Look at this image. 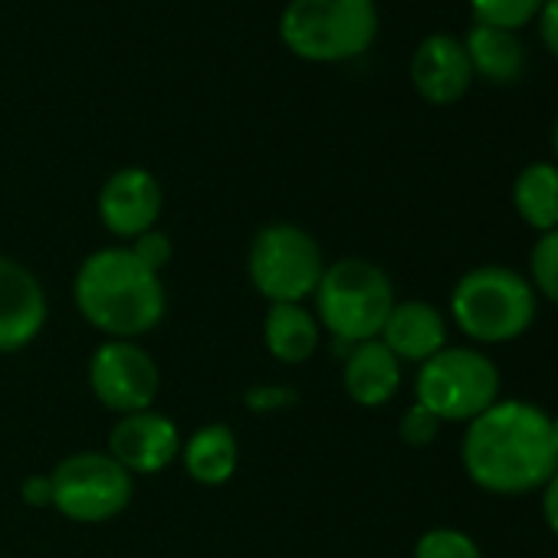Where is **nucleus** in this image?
Returning <instances> with one entry per match:
<instances>
[{"instance_id": "f257e3e1", "label": "nucleus", "mask_w": 558, "mask_h": 558, "mask_svg": "<svg viewBox=\"0 0 558 558\" xmlns=\"http://www.w3.org/2000/svg\"><path fill=\"white\" fill-rule=\"evenodd\" d=\"M460 460L466 476L493 496H525L548 483L558 470L551 440V414L509 398L473 417L463 430Z\"/></svg>"}, {"instance_id": "f03ea898", "label": "nucleus", "mask_w": 558, "mask_h": 558, "mask_svg": "<svg viewBox=\"0 0 558 558\" xmlns=\"http://www.w3.org/2000/svg\"><path fill=\"white\" fill-rule=\"evenodd\" d=\"M76 313L106 339L138 342L168 313L165 279L148 269L129 243L93 250L73 276Z\"/></svg>"}, {"instance_id": "7ed1b4c3", "label": "nucleus", "mask_w": 558, "mask_h": 558, "mask_svg": "<svg viewBox=\"0 0 558 558\" xmlns=\"http://www.w3.org/2000/svg\"><path fill=\"white\" fill-rule=\"evenodd\" d=\"M538 316V293L532 283L499 263L466 269L450 293L453 326L476 345L515 342Z\"/></svg>"}, {"instance_id": "20e7f679", "label": "nucleus", "mask_w": 558, "mask_h": 558, "mask_svg": "<svg viewBox=\"0 0 558 558\" xmlns=\"http://www.w3.org/2000/svg\"><path fill=\"white\" fill-rule=\"evenodd\" d=\"M313 303L323 332H329L336 345L352 349L381 336L398 296L391 276L378 263L365 256H342L326 263Z\"/></svg>"}, {"instance_id": "39448f33", "label": "nucleus", "mask_w": 558, "mask_h": 558, "mask_svg": "<svg viewBox=\"0 0 558 558\" xmlns=\"http://www.w3.org/2000/svg\"><path fill=\"white\" fill-rule=\"evenodd\" d=\"M279 37L303 60H352L378 37V4L375 0H290L279 14Z\"/></svg>"}, {"instance_id": "423d86ee", "label": "nucleus", "mask_w": 558, "mask_h": 558, "mask_svg": "<svg viewBox=\"0 0 558 558\" xmlns=\"http://www.w3.org/2000/svg\"><path fill=\"white\" fill-rule=\"evenodd\" d=\"M323 272L326 253L306 227L293 220H272L253 233L246 250V276L250 287L269 306L313 300Z\"/></svg>"}, {"instance_id": "0eeeda50", "label": "nucleus", "mask_w": 558, "mask_h": 558, "mask_svg": "<svg viewBox=\"0 0 558 558\" xmlns=\"http://www.w3.org/2000/svg\"><path fill=\"white\" fill-rule=\"evenodd\" d=\"M499 368L473 345H447L417 365L414 401L424 404L440 424H470L499 401Z\"/></svg>"}, {"instance_id": "6e6552de", "label": "nucleus", "mask_w": 558, "mask_h": 558, "mask_svg": "<svg viewBox=\"0 0 558 558\" xmlns=\"http://www.w3.org/2000/svg\"><path fill=\"white\" fill-rule=\"evenodd\" d=\"M53 509L80 525H102L135 499V476L106 450H76L50 470Z\"/></svg>"}, {"instance_id": "1a4fd4ad", "label": "nucleus", "mask_w": 558, "mask_h": 558, "mask_svg": "<svg viewBox=\"0 0 558 558\" xmlns=\"http://www.w3.org/2000/svg\"><path fill=\"white\" fill-rule=\"evenodd\" d=\"M93 398L116 417L155 408L161 395V368L155 355L129 339H106L86 365Z\"/></svg>"}, {"instance_id": "9d476101", "label": "nucleus", "mask_w": 558, "mask_h": 558, "mask_svg": "<svg viewBox=\"0 0 558 558\" xmlns=\"http://www.w3.org/2000/svg\"><path fill=\"white\" fill-rule=\"evenodd\" d=\"M165 210V187L161 181L142 168V165H125L119 171H112L96 197V214L99 223L119 236V240H135L148 230L158 227Z\"/></svg>"}, {"instance_id": "9b49d317", "label": "nucleus", "mask_w": 558, "mask_h": 558, "mask_svg": "<svg viewBox=\"0 0 558 558\" xmlns=\"http://www.w3.org/2000/svg\"><path fill=\"white\" fill-rule=\"evenodd\" d=\"M181 427L174 417L148 408L135 414H122L109 430L106 453L122 463L132 476H151L168 470L181 457Z\"/></svg>"}, {"instance_id": "f8f14e48", "label": "nucleus", "mask_w": 558, "mask_h": 558, "mask_svg": "<svg viewBox=\"0 0 558 558\" xmlns=\"http://www.w3.org/2000/svg\"><path fill=\"white\" fill-rule=\"evenodd\" d=\"M50 303L40 276L14 256L0 253V355L34 345L47 326Z\"/></svg>"}, {"instance_id": "ddd939ff", "label": "nucleus", "mask_w": 558, "mask_h": 558, "mask_svg": "<svg viewBox=\"0 0 558 558\" xmlns=\"http://www.w3.org/2000/svg\"><path fill=\"white\" fill-rule=\"evenodd\" d=\"M411 83L434 106L457 102L473 83L463 40L453 34H427L411 57Z\"/></svg>"}, {"instance_id": "4468645a", "label": "nucleus", "mask_w": 558, "mask_h": 558, "mask_svg": "<svg viewBox=\"0 0 558 558\" xmlns=\"http://www.w3.org/2000/svg\"><path fill=\"white\" fill-rule=\"evenodd\" d=\"M378 339L401 365H424L440 349H447V316L434 303L398 300Z\"/></svg>"}, {"instance_id": "2eb2a0df", "label": "nucleus", "mask_w": 558, "mask_h": 558, "mask_svg": "<svg viewBox=\"0 0 558 558\" xmlns=\"http://www.w3.org/2000/svg\"><path fill=\"white\" fill-rule=\"evenodd\" d=\"M401 362L388 352L381 339L359 342L345 349V365H342V388L359 408H385L395 401L401 391Z\"/></svg>"}, {"instance_id": "dca6fc26", "label": "nucleus", "mask_w": 558, "mask_h": 558, "mask_svg": "<svg viewBox=\"0 0 558 558\" xmlns=\"http://www.w3.org/2000/svg\"><path fill=\"white\" fill-rule=\"evenodd\" d=\"M323 342V326L306 303H272L263 319V345L279 365H306Z\"/></svg>"}, {"instance_id": "f3484780", "label": "nucleus", "mask_w": 558, "mask_h": 558, "mask_svg": "<svg viewBox=\"0 0 558 558\" xmlns=\"http://www.w3.org/2000/svg\"><path fill=\"white\" fill-rule=\"evenodd\" d=\"M184 473L197 483V486H223L233 480L236 466H240V440L236 430L223 421L214 424H201L184 444H181V457Z\"/></svg>"}, {"instance_id": "a211bd4d", "label": "nucleus", "mask_w": 558, "mask_h": 558, "mask_svg": "<svg viewBox=\"0 0 558 558\" xmlns=\"http://www.w3.org/2000/svg\"><path fill=\"white\" fill-rule=\"evenodd\" d=\"M463 47H466L473 76H483L489 83H512L522 76L529 63L525 44L515 37V31H506V27L473 21V27L463 37Z\"/></svg>"}, {"instance_id": "6ab92c4d", "label": "nucleus", "mask_w": 558, "mask_h": 558, "mask_svg": "<svg viewBox=\"0 0 558 558\" xmlns=\"http://www.w3.org/2000/svg\"><path fill=\"white\" fill-rule=\"evenodd\" d=\"M512 207L538 233L558 227V165L529 161L512 181Z\"/></svg>"}, {"instance_id": "aec40b11", "label": "nucleus", "mask_w": 558, "mask_h": 558, "mask_svg": "<svg viewBox=\"0 0 558 558\" xmlns=\"http://www.w3.org/2000/svg\"><path fill=\"white\" fill-rule=\"evenodd\" d=\"M411 558H486L473 535L453 525H434L414 542Z\"/></svg>"}, {"instance_id": "412c9836", "label": "nucleus", "mask_w": 558, "mask_h": 558, "mask_svg": "<svg viewBox=\"0 0 558 558\" xmlns=\"http://www.w3.org/2000/svg\"><path fill=\"white\" fill-rule=\"evenodd\" d=\"M529 283L542 300L558 306V227L538 233L529 253Z\"/></svg>"}, {"instance_id": "4be33fe9", "label": "nucleus", "mask_w": 558, "mask_h": 558, "mask_svg": "<svg viewBox=\"0 0 558 558\" xmlns=\"http://www.w3.org/2000/svg\"><path fill=\"white\" fill-rule=\"evenodd\" d=\"M545 0H470L476 24H493L506 31H519L532 17H538Z\"/></svg>"}, {"instance_id": "5701e85b", "label": "nucleus", "mask_w": 558, "mask_h": 558, "mask_svg": "<svg viewBox=\"0 0 558 558\" xmlns=\"http://www.w3.org/2000/svg\"><path fill=\"white\" fill-rule=\"evenodd\" d=\"M440 417L437 414H430L424 404H411L404 414H401V424H398V437L408 444V447H414V450H424V447H430L434 440H437V434H440Z\"/></svg>"}, {"instance_id": "b1692460", "label": "nucleus", "mask_w": 558, "mask_h": 558, "mask_svg": "<svg viewBox=\"0 0 558 558\" xmlns=\"http://www.w3.org/2000/svg\"><path fill=\"white\" fill-rule=\"evenodd\" d=\"M132 253L148 266V269H155L158 276L171 266V259H174V243H171V236L165 233V230H148V233H142V236H135L132 243Z\"/></svg>"}, {"instance_id": "393cba45", "label": "nucleus", "mask_w": 558, "mask_h": 558, "mask_svg": "<svg viewBox=\"0 0 558 558\" xmlns=\"http://www.w3.org/2000/svg\"><path fill=\"white\" fill-rule=\"evenodd\" d=\"M243 404H246L253 414L283 411V408L296 404V388H287V385H253V388H246Z\"/></svg>"}, {"instance_id": "a878e982", "label": "nucleus", "mask_w": 558, "mask_h": 558, "mask_svg": "<svg viewBox=\"0 0 558 558\" xmlns=\"http://www.w3.org/2000/svg\"><path fill=\"white\" fill-rule=\"evenodd\" d=\"M21 499L34 509H47L53 506V483H50V473H31L24 483H21Z\"/></svg>"}, {"instance_id": "bb28decb", "label": "nucleus", "mask_w": 558, "mask_h": 558, "mask_svg": "<svg viewBox=\"0 0 558 558\" xmlns=\"http://www.w3.org/2000/svg\"><path fill=\"white\" fill-rule=\"evenodd\" d=\"M538 31L545 47L558 57V0H545L542 11H538Z\"/></svg>"}, {"instance_id": "cd10ccee", "label": "nucleus", "mask_w": 558, "mask_h": 558, "mask_svg": "<svg viewBox=\"0 0 558 558\" xmlns=\"http://www.w3.org/2000/svg\"><path fill=\"white\" fill-rule=\"evenodd\" d=\"M542 519L551 529V535H558V470L542 486Z\"/></svg>"}, {"instance_id": "c85d7f7f", "label": "nucleus", "mask_w": 558, "mask_h": 558, "mask_svg": "<svg viewBox=\"0 0 558 558\" xmlns=\"http://www.w3.org/2000/svg\"><path fill=\"white\" fill-rule=\"evenodd\" d=\"M551 148H555V165H558V119L551 125Z\"/></svg>"}, {"instance_id": "c756f323", "label": "nucleus", "mask_w": 558, "mask_h": 558, "mask_svg": "<svg viewBox=\"0 0 558 558\" xmlns=\"http://www.w3.org/2000/svg\"><path fill=\"white\" fill-rule=\"evenodd\" d=\"M551 440H555V450H558V414L551 417Z\"/></svg>"}, {"instance_id": "7c9ffc66", "label": "nucleus", "mask_w": 558, "mask_h": 558, "mask_svg": "<svg viewBox=\"0 0 558 558\" xmlns=\"http://www.w3.org/2000/svg\"><path fill=\"white\" fill-rule=\"evenodd\" d=\"M0 558H4V555H0Z\"/></svg>"}]
</instances>
